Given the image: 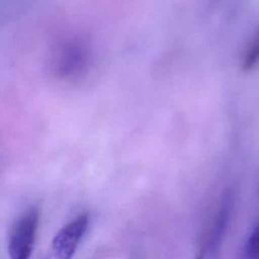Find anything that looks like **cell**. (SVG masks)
Returning a JSON list of instances; mask_svg holds the SVG:
<instances>
[{"label": "cell", "mask_w": 259, "mask_h": 259, "mask_svg": "<svg viewBox=\"0 0 259 259\" xmlns=\"http://www.w3.org/2000/svg\"><path fill=\"white\" fill-rule=\"evenodd\" d=\"M247 259H259V223L252 231L246 247Z\"/></svg>", "instance_id": "cell-5"}, {"label": "cell", "mask_w": 259, "mask_h": 259, "mask_svg": "<svg viewBox=\"0 0 259 259\" xmlns=\"http://www.w3.org/2000/svg\"><path fill=\"white\" fill-rule=\"evenodd\" d=\"M259 65V29L248 42L242 58V67L249 71Z\"/></svg>", "instance_id": "cell-4"}, {"label": "cell", "mask_w": 259, "mask_h": 259, "mask_svg": "<svg viewBox=\"0 0 259 259\" xmlns=\"http://www.w3.org/2000/svg\"><path fill=\"white\" fill-rule=\"evenodd\" d=\"M39 210L31 206L14 223L8 239L9 259H29L33 250Z\"/></svg>", "instance_id": "cell-2"}, {"label": "cell", "mask_w": 259, "mask_h": 259, "mask_svg": "<svg viewBox=\"0 0 259 259\" xmlns=\"http://www.w3.org/2000/svg\"><path fill=\"white\" fill-rule=\"evenodd\" d=\"M88 227V215L82 213L64 226L55 236L52 244L56 259H72Z\"/></svg>", "instance_id": "cell-3"}, {"label": "cell", "mask_w": 259, "mask_h": 259, "mask_svg": "<svg viewBox=\"0 0 259 259\" xmlns=\"http://www.w3.org/2000/svg\"><path fill=\"white\" fill-rule=\"evenodd\" d=\"M91 61V53L84 40L65 37L58 40L51 51L50 69L61 79L71 80L82 76Z\"/></svg>", "instance_id": "cell-1"}]
</instances>
